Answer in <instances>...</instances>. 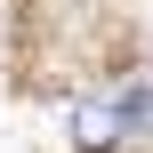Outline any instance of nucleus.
Segmentation results:
<instances>
[{"label":"nucleus","mask_w":153,"mask_h":153,"mask_svg":"<svg viewBox=\"0 0 153 153\" xmlns=\"http://www.w3.org/2000/svg\"><path fill=\"white\" fill-rule=\"evenodd\" d=\"M73 137H81L89 153H105L113 137H121V105H113V97H105V105H73Z\"/></svg>","instance_id":"obj_1"}]
</instances>
